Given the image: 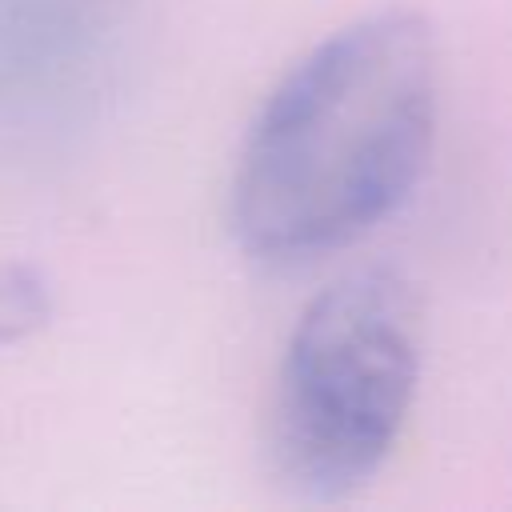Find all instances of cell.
Returning a JSON list of instances; mask_svg holds the SVG:
<instances>
[{
    "instance_id": "cell-1",
    "label": "cell",
    "mask_w": 512,
    "mask_h": 512,
    "mask_svg": "<svg viewBox=\"0 0 512 512\" xmlns=\"http://www.w3.org/2000/svg\"><path fill=\"white\" fill-rule=\"evenodd\" d=\"M440 124V40L416 8H376L312 44L264 96L232 172L248 260L300 268L384 224L420 184Z\"/></svg>"
},
{
    "instance_id": "cell-2",
    "label": "cell",
    "mask_w": 512,
    "mask_h": 512,
    "mask_svg": "<svg viewBox=\"0 0 512 512\" xmlns=\"http://www.w3.org/2000/svg\"><path fill=\"white\" fill-rule=\"evenodd\" d=\"M424 328L412 280L368 264L320 288L280 356L268 452L288 492L344 500L392 456L420 384Z\"/></svg>"
},
{
    "instance_id": "cell-3",
    "label": "cell",
    "mask_w": 512,
    "mask_h": 512,
    "mask_svg": "<svg viewBox=\"0 0 512 512\" xmlns=\"http://www.w3.org/2000/svg\"><path fill=\"white\" fill-rule=\"evenodd\" d=\"M44 292L40 284L12 264H0V340L20 336L24 328H36L44 320Z\"/></svg>"
}]
</instances>
